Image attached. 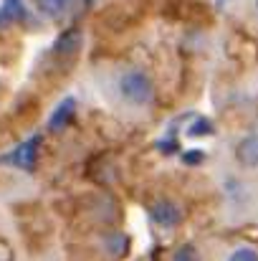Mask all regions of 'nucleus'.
Instances as JSON below:
<instances>
[{
    "label": "nucleus",
    "instance_id": "7ed1b4c3",
    "mask_svg": "<svg viewBox=\"0 0 258 261\" xmlns=\"http://www.w3.org/2000/svg\"><path fill=\"white\" fill-rule=\"evenodd\" d=\"M152 218H155V223L170 228V226H177V223H180L182 211H180L172 200H157V203L152 205Z\"/></svg>",
    "mask_w": 258,
    "mask_h": 261
},
{
    "label": "nucleus",
    "instance_id": "f257e3e1",
    "mask_svg": "<svg viewBox=\"0 0 258 261\" xmlns=\"http://www.w3.org/2000/svg\"><path fill=\"white\" fill-rule=\"evenodd\" d=\"M119 91L127 101L132 104H150L152 101V94H155V87L150 82V76L145 71H127L122 79H119Z\"/></svg>",
    "mask_w": 258,
    "mask_h": 261
},
{
    "label": "nucleus",
    "instance_id": "2eb2a0df",
    "mask_svg": "<svg viewBox=\"0 0 258 261\" xmlns=\"http://www.w3.org/2000/svg\"><path fill=\"white\" fill-rule=\"evenodd\" d=\"M256 13H258V0H256Z\"/></svg>",
    "mask_w": 258,
    "mask_h": 261
},
{
    "label": "nucleus",
    "instance_id": "6e6552de",
    "mask_svg": "<svg viewBox=\"0 0 258 261\" xmlns=\"http://www.w3.org/2000/svg\"><path fill=\"white\" fill-rule=\"evenodd\" d=\"M187 135L190 137H200V135H213V124H210V119H195V124L187 129Z\"/></svg>",
    "mask_w": 258,
    "mask_h": 261
},
{
    "label": "nucleus",
    "instance_id": "1a4fd4ad",
    "mask_svg": "<svg viewBox=\"0 0 258 261\" xmlns=\"http://www.w3.org/2000/svg\"><path fill=\"white\" fill-rule=\"evenodd\" d=\"M172 261H200V256H197L195 246L185 244V246H180V249L172 254Z\"/></svg>",
    "mask_w": 258,
    "mask_h": 261
},
{
    "label": "nucleus",
    "instance_id": "9d476101",
    "mask_svg": "<svg viewBox=\"0 0 258 261\" xmlns=\"http://www.w3.org/2000/svg\"><path fill=\"white\" fill-rule=\"evenodd\" d=\"M231 261H258V251L256 249H251V246H243V249L233 251Z\"/></svg>",
    "mask_w": 258,
    "mask_h": 261
},
{
    "label": "nucleus",
    "instance_id": "f8f14e48",
    "mask_svg": "<svg viewBox=\"0 0 258 261\" xmlns=\"http://www.w3.org/2000/svg\"><path fill=\"white\" fill-rule=\"evenodd\" d=\"M38 5H43V10L53 15V13H59L64 8V0H38Z\"/></svg>",
    "mask_w": 258,
    "mask_h": 261
},
{
    "label": "nucleus",
    "instance_id": "423d86ee",
    "mask_svg": "<svg viewBox=\"0 0 258 261\" xmlns=\"http://www.w3.org/2000/svg\"><path fill=\"white\" fill-rule=\"evenodd\" d=\"M74 112H76V99H74V96H66V99L56 107V112L51 114L48 129H51V132H61V129L69 124V119L74 117Z\"/></svg>",
    "mask_w": 258,
    "mask_h": 261
},
{
    "label": "nucleus",
    "instance_id": "9b49d317",
    "mask_svg": "<svg viewBox=\"0 0 258 261\" xmlns=\"http://www.w3.org/2000/svg\"><path fill=\"white\" fill-rule=\"evenodd\" d=\"M109 244H111V251H114L117 256H122V254H127V239H124L122 233H114Z\"/></svg>",
    "mask_w": 258,
    "mask_h": 261
},
{
    "label": "nucleus",
    "instance_id": "39448f33",
    "mask_svg": "<svg viewBox=\"0 0 258 261\" xmlns=\"http://www.w3.org/2000/svg\"><path fill=\"white\" fill-rule=\"evenodd\" d=\"M79 48H81V31L79 28L64 31L53 43V54H59V56H74Z\"/></svg>",
    "mask_w": 258,
    "mask_h": 261
},
{
    "label": "nucleus",
    "instance_id": "ddd939ff",
    "mask_svg": "<svg viewBox=\"0 0 258 261\" xmlns=\"http://www.w3.org/2000/svg\"><path fill=\"white\" fill-rule=\"evenodd\" d=\"M205 155L203 152H190V155H185V163H200Z\"/></svg>",
    "mask_w": 258,
    "mask_h": 261
},
{
    "label": "nucleus",
    "instance_id": "4468645a",
    "mask_svg": "<svg viewBox=\"0 0 258 261\" xmlns=\"http://www.w3.org/2000/svg\"><path fill=\"white\" fill-rule=\"evenodd\" d=\"M8 23H10V20H8V15H5V10L0 8V25H8Z\"/></svg>",
    "mask_w": 258,
    "mask_h": 261
},
{
    "label": "nucleus",
    "instance_id": "f03ea898",
    "mask_svg": "<svg viewBox=\"0 0 258 261\" xmlns=\"http://www.w3.org/2000/svg\"><path fill=\"white\" fill-rule=\"evenodd\" d=\"M38 147H41V137H31L23 145H18L15 152L8 160H13L20 170H33L36 168V158H38Z\"/></svg>",
    "mask_w": 258,
    "mask_h": 261
},
{
    "label": "nucleus",
    "instance_id": "0eeeda50",
    "mask_svg": "<svg viewBox=\"0 0 258 261\" xmlns=\"http://www.w3.org/2000/svg\"><path fill=\"white\" fill-rule=\"evenodd\" d=\"M3 10H5V15H8L10 23H13V20H20V18L25 15V8H23L20 0H5V3H3Z\"/></svg>",
    "mask_w": 258,
    "mask_h": 261
},
{
    "label": "nucleus",
    "instance_id": "20e7f679",
    "mask_svg": "<svg viewBox=\"0 0 258 261\" xmlns=\"http://www.w3.org/2000/svg\"><path fill=\"white\" fill-rule=\"evenodd\" d=\"M236 158L243 168H258V135H248L238 142Z\"/></svg>",
    "mask_w": 258,
    "mask_h": 261
}]
</instances>
